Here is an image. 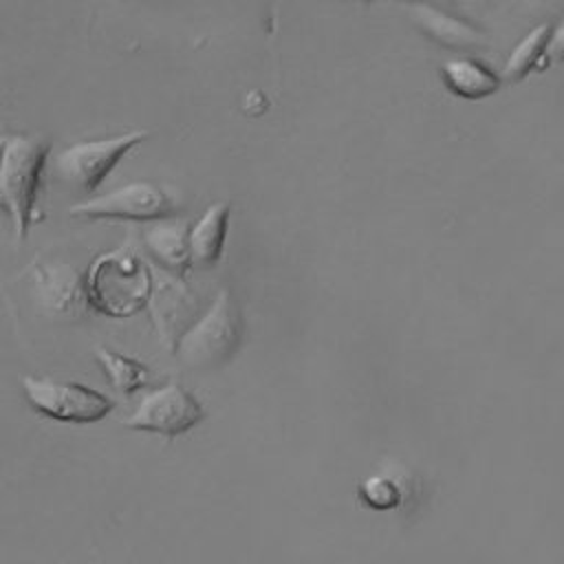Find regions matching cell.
I'll return each instance as SVG.
<instances>
[{
    "mask_svg": "<svg viewBox=\"0 0 564 564\" xmlns=\"http://www.w3.org/2000/svg\"><path fill=\"white\" fill-rule=\"evenodd\" d=\"M88 297L99 311L126 317L139 311L148 293V275L139 260L128 251L101 256L88 273Z\"/></svg>",
    "mask_w": 564,
    "mask_h": 564,
    "instance_id": "cell-3",
    "label": "cell"
},
{
    "mask_svg": "<svg viewBox=\"0 0 564 564\" xmlns=\"http://www.w3.org/2000/svg\"><path fill=\"white\" fill-rule=\"evenodd\" d=\"M145 130H132L126 134H117L110 139H95V141H79L64 148L57 154L55 167L64 181L82 192H95L112 167L143 141Z\"/></svg>",
    "mask_w": 564,
    "mask_h": 564,
    "instance_id": "cell-5",
    "label": "cell"
},
{
    "mask_svg": "<svg viewBox=\"0 0 564 564\" xmlns=\"http://www.w3.org/2000/svg\"><path fill=\"white\" fill-rule=\"evenodd\" d=\"M203 416L200 401L181 383L170 381L141 399L139 408L126 419V427L174 438L192 430Z\"/></svg>",
    "mask_w": 564,
    "mask_h": 564,
    "instance_id": "cell-6",
    "label": "cell"
},
{
    "mask_svg": "<svg viewBox=\"0 0 564 564\" xmlns=\"http://www.w3.org/2000/svg\"><path fill=\"white\" fill-rule=\"evenodd\" d=\"M4 148H7V139L0 137V167H2V156H4Z\"/></svg>",
    "mask_w": 564,
    "mask_h": 564,
    "instance_id": "cell-16",
    "label": "cell"
},
{
    "mask_svg": "<svg viewBox=\"0 0 564 564\" xmlns=\"http://www.w3.org/2000/svg\"><path fill=\"white\" fill-rule=\"evenodd\" d=\"M551 33H553L551 24H540L513 48V53L509 55V59L505 64V70H502L507 82L516 84V82L524 79L529 70L540 66V57L544 55V48L549 44Z\"/></svg>",
    "mask_w": 564,
    "mask_h": 564,
    "instance_id": "cell-13",
    "label": "cell"
},
{
    "mask_svg": "<svg viewBox=\"0 0 564 564\" xmlns=\"http://www.w3.org/2000/svg\"><path fill=\"white\" fill-rule=\"evenodd\" d=\"M187 238L189 234L185 229V223L163 220L145 234V247L163 267L183 273L189 267Z\"/></svg>",
    "mask_w": 564,
    "mask_h": 564,
    "instance_id": "cell-10",
    "label": "cell"
},
{
    "mask_svg": "<svg viewBox=\"0 0 564 564\" xmlns=\"http://www.w3.org/2000/svg\"><path fill=\"white\" fill-rule=\"evenodd\" d=\"M564 62V24L555 29V33H551L549 37V44L544 48V55H542V62L538 68H544L549 64H560Z\"/></svg>",
    "mask_w": 564,
    "mask_h": 564,
    "instance_id": "cell-15",
    "label": "cell"
},
{
    "mask_svg": "<svg viewBox=\"0 0 564 564\" xmlns=\"http://www.w3.org/2000/svg\"><path fill=\"white\" fill-rule=\"evenodd\" d=\"M242 337L240 308L229 291H220L209 311L181 337L178 359L194 370H209L225 364Z\"/></svg>",
    "mask_w": 564,
    "mask_h": 564,
    "instance_id": "cell-2",
    "label": "cell"
},
{
    "mask_svg": "<svg viewBox=\"0 0 564 564\" xmlns=\"http://www.w3.org/2000/svg\"><path fill=\"white\" fill-rule=\"evenodd\" d=\"M229 223V203H214L194 225L187 238L189 262L198 267H214L223 256V245Z\"/></svg>",
    "mask_w": 564,
    "mask_h": 564,
    "instance_id": "cell-8",
    "label": "cell"
},
{
    "mask_svg": "<svg viewBox=\"0 0 564 564\" xmlns=\"http://www.w3.org/2000/svg\"><path fill=\"white\" fill-rule=\"evenodd\" d=\"M441 75L445 86L467 99H480L487 95H494L502 79L487 68L485 64L476 62V59H449L441 66Z\"/></svg>",
    "mask_w": 564,
    "mask_h": 564,
    "instance_id": "cell-9",
    "label": "cell"
},
{
    "mask_svg": "<svg viewBox=\"0 0 564 564\" xmlns=\"http://www.w3.org/2000/svg\"><path fill=\"white\" fill-rule=\"evenodd\" d=\"M359 498L379 511L392 509L401 502V489L399 485L388 476H370L359 487Z\"/></svg>",
    "mask_w": 564,
    "mask_h": 564,
    "instance_id": "cell-14",
    "label": "cell"
},
{
    "mask_svg": "<svg viewBox=\"0 0 564 564\" xmlns=\"http://www.w3.org/2000/svg\"><path fill=\"white\" fill-rule=\"evenodd\" d=\"M414 13V22L434 40H438L441 44L447 46H474L480 44V35L465 22L445 15L432 7H423V4H414L412 7Z\"/></svg>",
    "mask_w": 564,
    "mask_h": 564,
    "instance_id": "cell-11",
    "label": "cell"
},
{
    "mask_svg": "<svg viewBox=\"0 0 564 564\" xmlns=\"http://www.w3.org/2000/svg\"><path fill=\"white\" fill-rule=\"evenodd\" d=\"M51 145L42 139H7L0 167V207L11 216L15 238H26L37 212L40 183Z\"/></svg>",
    "mask_w": 564,
    "mask_h": 564,
    "instance_id": "cell-1",
    "label": "cell"
},
{
    "mask_svg": "<svg viewBox=\"0 0 564 564\" xmlns=\"http://www.w3.org/2000/svg\"><path fill=\"white\" fill-rule=\"evenodd\" d=\"M95 357L101 364L104 372L110 377L112 386L123 394H132L134 390L143 388L150 379V368L139 359H132L128 355L115 352L104 346L95 348Z\"/></svg>",
    "mask_w": 564,
    "mask_h": 564,
    "instance_id": "cell-12",
    "label": "cell"
},
{
    "mask_svg": "<svg viewBox=\"0 0 564 564\" xmlns=\"http://www.w3.org/2000/svg\"><path fill=\"white\" fill-rule=\"evenodd\" d=\"M26 401L40 414L64 423H95L112 410V399L77 381L51 377H24Z\"/></svg>",
    "mask_w": 564,
    "mask_h": 564,
    "instance_id": "cell-4",
    "label": "cell"
},
{
    "mask_svg": "<svg viewBox=\"0 0 564 564\" xmlns=\"http://www.w3.org/2000/svg\"><path fill=\"white\" fill-rule=\"evenodd\" d=\"M174 212V200L159 185L148 181H134L117 187L108 194L95 196L70 207L73 216L86 218H130V220H152L163 218Z\"/></svg>",
    "mask_w": 564,
    "mask_h": 564,
    "instance_id": "cell-7",
    "label": "cell"
}]
</instances>
